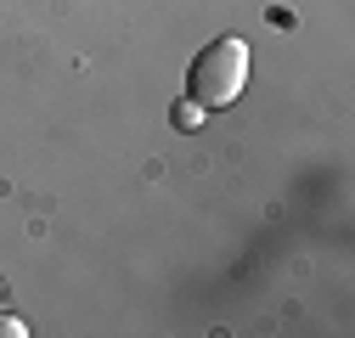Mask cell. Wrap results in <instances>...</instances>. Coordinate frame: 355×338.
<instances>
[{
    "instance_id": "1",
    "label": "cell",
    "mask_w": 355,
    "mask_h": 338,
    "mask_svg": "<svg viewBox=\"0 0 355 338\" xmlns=\"http://www.w3.org/2000/svg\"><path fill=\"white\" fill-rule=\"evenodd\" d=\"M243 84H248V46L232 39V34L203 46V57L187 73V91H192L198 107H232L243 96Z\"/></svg>"
},
{
    "instance_id": "2",
    "label": "cell",
    "mask_w": 355,
    "mask_h": 338,
    "mask_svg": "<svg viewBox=\"0 0 355 338\" xmlns=\"http://www.w3.org/2000/svg\"><path fill=\"white\" fill-rule=\"evenodd\" d=\"M175 124H181V130H198V124H203V107H198V102H181V107H175Z\"/></svg>"
},
{
    "instance_id": "3",
    "label": "cell",
    "mask_w": 355,
    "mask_h": 338,
    "mask_svg": "<svg viewBox=\"0 0 355 338\" xmlns=\"http://www.w3.org/2000/svg\"><path fill=\"white\" fill-rule=\"evenodd\" d=\"M0 310H6V299H0Z\"/></svg>"
}]
</instances>
